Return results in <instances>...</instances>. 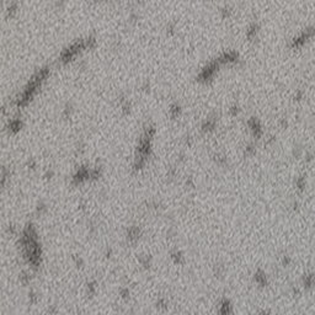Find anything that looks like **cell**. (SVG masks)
<instances>
[{"mask_svg": "<svg viewBox=\"0 0 315 315\" xmlns=\"http://www.w3.org/2000/svg\"><path fill=\"white\" fill-rule=\"evenodd\" d=\"M314 30H305V32H303L299 37H297L294 41H293V47H301L305 42L310 39L314 36Z\"/></svg>", "mask_w": 315, "mask_h": 315, "instance_id": "cell-1", "label": "cell"}, {"mask_svg": "<svg viewBox=\"0 0 315 315\" xmlns=\"http://www.w3.org/2000/svg\"><path fill=\"white\" fill-rule=\"evenodd\" d=\"M139 236H141V229L138 226H130L127 231V239L130 243H135L139 239Z\"/></svg>", "mask_w": 315, "mask_h": 315, "instance_id": "cell-2", "label": "cell"}, {"mask_svg": "<svg viewBox=\"0 0 315 315\" xmlns=\"http://www.w3.org/2000/svg\"><path fill=\"white\" fill-rule=\"evenodd\" d=\"M220 313L222 314H230V313H233V310H231V305L229 303V300H226L224 299L222 301V304H220Z\"/></svg>", "mask_w": 315, "mask_h": 315, "instance_id": "cell-3", "label": "cell"}, {"mask_svg": "<svg viewBox=\"0 0 315 315\" xmlns=\"http://www.w3.org/2000/svg\"><path fill=\"white\" fill-rule=\"evenodd\" d=\"M255 281L257 284H260V286H265L266 283H267V279H266V276L264 272H261V271H259L256 274H255Z\"/></svg>", "mask_w": 315, "mask_h": 315, "instance_id": "cell-4", "label": "cell"}, {"mask_svg": "<svg viewBox=\"0 0 315 315\" xmlns=\"http://www.w3.org/2000/svg\"><path fill=\"white\" fill-rule=\"evenodd\" d=\"M171 259L172 261L175 262V264H182V261H183V256H182V253L181 252H178V251H175L171 253Z\"/></svg>", "mask_w": 315, "mask_h": 315, "instance_id": "cell-5", "label": "cell"}, {"mask_svg": "<svg viewBox=\"0 0 315 315\" xmlns=\"http://www.w3.org/2000/svg\"><path fill=\"white\" fill-rule=\"evenodd\" d=\"M139 262H141V265L143 266V267L149 268V266H150V257H148L147 255L145 256H141V257H139Z\"/></svg>", "mask_w": 315, "mask_h": 315, "instance_id": "cell-6", "label": "cell"}, {"mask_svg": "<svg viewBox=\"0 0 315 315\" xmlns=\"http://www.w3.org/2000/svg\"><path fill=\"white\" fill-rule=\"evenodd\" d=\"M20 281L22 284H28L30 281H31V276H30V273H27V272H22L20 274Z\"/></svg>", "mask_w": 315, "mask_h": 315, "instance_id": "cell-7", "label": "cell"}, {"mask_svg": "<svg viewBox=\"0 0 315 315\" xmlns=\"http://www.w3.org/2000/svg\"><path fill=\"white\" fill-rule=\"evenodd\" d=\"M9 127H10L11 130H14V132H17V130H20V128H21V122H20V121H12Z\"/></svg>", "mask_w": 315, "mask_h": 315, "instance_id": "cell-8", "label": "cell"}, {"mask_svg": "<svg viewBox=\"0 0 315 315\" xmlns=\"http://www.w3.org/2000/svg\"><path fill=\"white\" fill-rule=\"evenodd\" d=\"M87 292H89L90 295L95 294V292H96V283L95 282H91V283L87 284Z\"/></svg>", "mask_w": 315, "mask_h": 315, "instance_id": "cell-9", "label": "cell"}, {"mask_svg": "<svg viewBox=\"0 0 315 315\" xmlns=\"http://www.w3.org/2000/svg\"><path fill=\"white\" fill-rule=\"evenodd\" d=\"M28 299H30V303H32V304H34V303H37V294L34 292H30L28 293Z\"/></svg>", "mask_w": 315, "mask_h": 315, "instance_id": "cell-10", "label": "cell"}, {"mask_svg": "<svg viewBox=\"0 0 315 315\" xmlns=\"http://www.w3.org/2000/svg\"><path fill=\"white\" fill-rule=\"evenodd\" d=\"M120 294L122 295V298H127V297L129 295V291H128V288H122V289L120 291Z\"/></svg>", "mask_w": 315, "mask_h": 315, "instance_id": "cell-11", "label": "cell"}, {"mask_svg": "<svg viewBox=\"0 0 315 315\" xmlns=\"http://www.w3.org/2000/svg\"><path fill=\"white\" fill-rule=\"evenodd\" d=\"M46 211V205L45 204H38V207H37V212L41 214L42 212H45Z\"/></svg>", "mask_w": 315, "mask_h": 315, "instance_id": "cell-12", "label": "cell"}, {"mask_svg": "<svg viewBox=\"0 0 315 315\" xmlns=\"http://www.w3.org/2000/svg\"><path fill=\"white\" fill-rule=\"evenodd\" d=\"M52 176H53V171H48V172L46 174V177H47V178H52Z\"/></svg>", "mask_w": 315, "mask_h": 315, "instance_id": "cell-13", "label": "cell"}]
</instances>
